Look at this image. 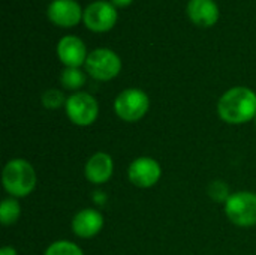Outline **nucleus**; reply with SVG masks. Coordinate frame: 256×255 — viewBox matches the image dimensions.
Returning a JSON list of instances; mask_svg holds the SVG:
<instances>
[{
	"instance_id": "obj_15",
	"label": "nucleus",
	"mask_w": 256,
	"mask_h": 255,
	"mask_svg": "<svg viewBox=\"0 0 256 255\" xmlns=\"http://www.w3.org/2000/svg\"><path fill=\"white\" fill-rule=\"evenodd\" d=\"M60 80H62V84L69 90H78L86 83V77L78 68H66L62 72Z\"/></svg>"
},
{
	"instance_id": "obj_8",
	"label": "nucleus",
	"mask_w": 256,
	"mask_h": 255,
	"mask_svg": "<svg viewBox=\"0 0 256 255\" xmlns=\"http://www.w3.org/2000/svg\"><path fill=\"white\" fill-rule=\"evenodd\" d=\"M117 21V11L112 3L94 2L84 11V23L93 32H106Z\"/></svg>"
},
{
	"instance_id": "obj_13",
	"label": "nucleus",
	"mask_w": 256,
	"mask_h": 255,
	"mask_svg": "<svg viewBox=\"0 0 256 255\" xmlns=\"http://www.w3.org/2000/svg\"><path fill=\"white\" fill-rule=\"evenodd\" d=\"M188 14L201 27H210L219 18V9L213 0H190L188 3Z\"/></svg>"
},
{
	"instance_id": "obj_7",
	"label": "nucleus",
	"mask_w": 256,
	"mask_h": 255,
	"mask_svg": "<svg viewBox=\"0 0 256 255\" xmlns=\"http://www.w3.org/2000/svg\"><path fill=\"white\" fill-rule=\"evenodd\" d=\"M162 170L156 159L148 156L136 158L128 170V177L132 185L138 188H150L156 185L160 179Z\"/></svg>"
},
{
	"instance_id": "obj_6",
	"label": "nucleus",
	"mask_w": 256,
	"mask_h": 255,
	"mask_svg": "<svg viewBox=\"0 0 256 255\" xmlns=\"http://www.w3.org/2000/svg\"><path fill=\"white\" fill-rule=\"evenodd\" d=\"M66 114L69 120L78 126H90L96 122L99 114L98 101L86 93L76 92L66 99Z\"/></svg>"
},
{
	"instance_id": "obj_11",
	"label": "nucleus",
	"mask_w": 256,
	"mask_h": 255,
	"mask_svg": "<svg viewBox=\"0 0 256 255\" xmlns=\"http://www.w3.org/2000/svg\"><path fill=\"white\" fill-rule=\"evenodd\" d=\"M104 227V216L94 209H84L72 219V230L81 239L94 237Z\"/></svg>"
},
{
	"instance_id": "obj_14",
	"label": "nucleus",
	"mask_w": 256,
	"mask_h": 255,
	"mask_svg": "<svg viewBox=\"0 0 256 255\" xmlns=\"http://www.w3.org/2000/svg\"><path fill=\"white\" fill-rule=\"evenodd\" d=\"M20 215H21V207H20V203L14 197L2 201V204H0V221L3 225L15 224L18 221Z\"/></svg>"
},
{
	"instance_id": "obj_9",
	"label": "nucleus",
	"mask_w": 256,
	"mask_h": 255,
	"mask_svg": "<svg viewBox=\"0 0 256 255\" xmlns=\"http://www.w3.org/2000/svg\"><path fill=\"white\" fill-rule=\"evenodd\" d=\"M48 18L62 27H72L76 26L82 15L81 6L75 0H54L48 6Z\"/></svg>"
},
{
	"instance_id": "obj_17",
	"label": "nucleus",
	"mask_w": 256,
	"mask_h": 255,
	"mask_svg": "<svg viewBox=\"0 0 256 255\" xmlns=\"http://www.w3.org/2000/svg\"><path fill=\"white\" fill-rule=\"evenodd\" d=\"M63 104H66L64 95L57 89H50L42 95V105L48 110H57Z\"/></svg>"
},
{
	"instance_id": "obj_18",
	"label": "nucleus",
	"mask_w": 256,
	"mask_h": 255,
	"mask_svg": "<svg viewBox=\"0 0 256 255\" xmlns=\"http://www.w3.org/2000/svg\"><path fill=\"white\" fill-rule=\"evenodd\" d=\"M208 194H210V197H212L213 200H216V201H226V200L230 198V189H228V186H226L224 182H220V180L213 182V183L210 185Z\"/></svg>"
},
{
	"instance_id": "obj_12",
	"label": "nucleus",
	"mask_w": 256,
	"mask_h": 255,
	"mask_svg": "<svg viewBox=\"0 0 256 255\" xmlns=\"http://www.w3.org/2000/svg\"><path fill=\"white\" fill-rule=\"evenodd\" d=\"M114 171V162L108 153L98 152L86 164L84 173L88 182L94 185H102L108 182Z\"/></svg>"
},
{
	"instance_id": "obj_19",
	"label": "nucleus",
	"mask_w": 256,
	"mask_h": 255,
	"mask_svg": "<svg viewBox=\"0 0 256 255\" xmlns=\"http://www.w3.org/2000/svg\"><path fill=\"white\" fill-rule=\"evenodd\" d=\"M111 3L117 8H124L132 3V0H111Z\"/></svg>"
},
{
	"instance_id": "obj_16",
	"label": "nucleus",
	"mask_w": 256,
	"mask_h": 255,
	"mask_svg": "<svg viewBox=\"0 0 256 255\" xmlns=\"http://www.w3.org/2000/svg\"><path fill=\"white\" fill-rule=\"evenodd\" d=\"M44 255H84V252L69 240H57L46 248Z\"/></svg>"
},
{
	"instance_id": "obj_3",
	"label": "nucleus",
	"mask_w": 256,
	"mask_h": 255,
	"mask_svg": "<svg viewBox=\"0 0 256 255\" xmlns=\"http://www.w3.org/2000/svg\"><path fill=\"white\" fill-rule=\"evenodd\" d=\"M225 213L238 227L256 225V194L248 191L231 194L225 201Z\"/></svg>"
},
{
	"instance_id": "obj_10",
	"label": "nucleus",
	"mask_w": 256,
	"mask_h": 255,
	"mask_svg": "<svg viewBox=\"0 0 256 255\" xmlns=\"http://www.w3.org/2000/svg\"><path fill=\"white\" fill-rule=\"evenodd\" d=\"M57 56L66 68H80L87 60L86 45L76 36H64L57 45Z\"/></svg>"
},
{
	"instance_id": "obj_2",
	"label": "nucleus",
	"mask_w": 256,
	"mask_h": 255,
	"mask_svg": "<svg viewBox=\"0 0 256 255\" xmlns=\"http://www.w3.org/2000/svg\"><path fill=\"white\" fill-rule=\"evenodd\" d=\"M36 171L26 159H12L3 168L2 183L12 197H27L36 188Z\"/></svg>"
},
{
	"instance_id": "obj_20",
	"label": "nucleus",
	"mask_w": 256,
	"mask_h": 255,
	"mask_svg": "<svg viewBox=\"0 0 256 255\" xmlns=\"http://www.w3.org/2000/svg\"><path fill=\"white\" fill-rule=\"evenodd\" d=\"M0 255H16V251L12 246H4L0 249Z\"/></svg>"
},
{
	"instance_id": "obj_1",
	"label": "nucleus",
	"mask_w": 256,
	"mask_h": 255,
	"mask_svg": "<svg viewBox=\"0 0 256 255\" xmlns=\"http://www.w3.org/2000/svg\"><path fill=\"white\" fill-rule=\"evenodd\" d=\"M218 113L230 125L248 123L256 117V93L248 87L230 89L219 99Z\"/></svg>"
},
{
	"instance_id": "obj_4",
	"label": "nucleus",
	"mask_w": 256,
	"mask_h": 255,
	"mask_svg": "<svg viewBox=\"0 0 256 255\" xmlns=\"http://www.w3.org/2000/svg\"><path fill=\"white\" fill-rule=\"evenodd\" d=\"M150 108L148 96L140 89H126L114 101L116 114L124 122L141 120Z\"/></svg>"
},
{
	"instance_id": "obj_5",
	"label": "nucleus",
	"mask_w": 256,
	"mask_h": 255,
	"mask_svg": "<svg viewBox=\"0 0 256 255\" xmlns=\"http://www.w3.org/2000/svg\"><path fill=\"white\" fill-rule=\"evenodd\" d=\"M122 69V60L120 57L108 50V48H99L92 51L87 56L86 60V71L99 81H110L114 77L118 75Z\"/></svg>"
}]
</instances>
